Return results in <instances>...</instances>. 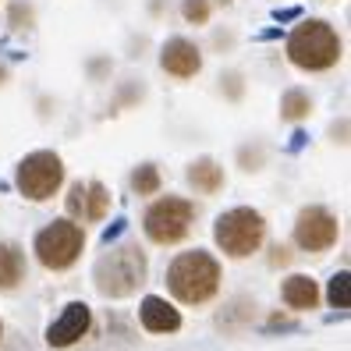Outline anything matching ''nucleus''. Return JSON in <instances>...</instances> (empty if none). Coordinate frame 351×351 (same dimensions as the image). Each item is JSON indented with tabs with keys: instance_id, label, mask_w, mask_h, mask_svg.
<instances>
[{
	"instance_id": "f257e3e1",
	"label": "nucleus",
	"mask_w": 351,
	"mask_h": 351,
	"mask_svg": "<svg viewBox=\"0 0 351 351\" xmlns=\"http://www.w3.org/2000/svg\"><path fill=\"white\" fill-rule=\"evenodd\" d=\"M167 291L184 305H206L220 291V263L206 249H189L167 266Z\"/></svg>"
},
{
	"instance_id": "f03ea898",
	"label": "nucleus",
	"mask_w": 351,
	"mask_h": 351,
	"mask_svg": "<svg viewBox=\"0 0 351 351\" xmlns=\"http://www.w3.org/2000/svg\"><path fill=\"white\" fill-rule=\"evenodd\" d=\"M341 36L323 18H305L287 36V60L302 71H330L341 60Z\"/></svg>"
},
{
	"instance_id": "7ed1b4c3",
	"label": "nucleus",
	"mask_w": 351,
	"mask_h": 351,
	"mask_svg": "<svg viewBox=\"0 0 351 351\" xmlns=\"http://www.w3.org/2000/svg\"><path fill=\"white\" fill-rule=\"evenodd\" d=\"M149 277V266H146V252L138 245H121V249L103 252L93 266V284L99 295L107 298H128L135 295Z\"/></svg>"
},
{
	"instance_id": "20e7f679",
	"label": "nucleus",
	"mask_w": 351,
	"mask_h": 351,
	"mask_svg": "<svg viewBox=\"0 0 351 351\" xmlns=\"http://www.w3.org/2000/svg\"><path fill=\"white\" fill-rule=\"evenodd\" d=\"M213 241L231 259H249L263 249L266 241V220L252 210V206H234L213 220Z\"/></svg>"
},
{
	"instance_id": "39448f33",
	"label": "nucleus",
	"mask_w": 351,
	"mask_h": 351,
	"mask_svg": "<svg viewBox=\"0 0 351 351\" xmlns=\"http://www.w3.org/2000/svg\"><path fill=\"white\" fill-rule=\"evenodd\" d=\"M82 249H86V234H82V227L68 217L50 220L32 241V252L47 270H68V266H75Z\"/></svg>"
},
{
	"instance_id": "423d86ee",
	"label": "nucleus",
	"mask_w": 351,
	"mask_h": 351,
	"mask_svg": "<svg viewBox=\"0 0 351 351\" xmlns=\"http://www.w3.org/2000/svg\"><path fill=\"white\" fill-rule=\"evenodd\" d=\"M195 223V206L181 195H163L156 199L146 217H142V227H146V238L156 245H178L189 238Z\"/></svg>"
},
{
	"instance_id": "0eeeda50",
	"label": "nucleus",
	"mask_w": 351,
	"mask_h": 351,
	"mask_svg": "<svg viewBox=\"0 0 351 351\" xmlns=\"http://www.w3.org/2000/svg\"><path fill=\"white\" fill-rule=\"evenodd\" d=\"M60 184H64V160H60L53 149H36L29 153L14 171V189L22 192L32 202L50 199Z\"/></svg>"
},
{
	"instance_id": "6e6552de",
	"label": "nucleus",
	"mask_w": 351,
	"mask_h": 351,
	"mask_svg": "<svg viewBox=\"0 0 351 351\" xmlns=\"http://www.w3.org/2000/svg\"><path fill=\"white\" fill-rule=\"evenodd\" d=\"M337 234H341V223L326 206H305L295 220V231H291L302 252H326L337 241Z\"/></svg>"
},
{
	"instance_id": "1a4fd4ad",
	"label": "nucleus",
	"mask_w": 351,
	"mask_h": 351,
	"mask_svg": "<svg viewBox=\"0 0 351 351\" xmlns=\"http://www.w3.org/2000/svg\"><path fill=\"white\" fill-rule=\"evenodd\" d=\"M89 323H93L89 305L86 302H71V305H64V313L47 326V344L50 348H71V344H78L82 337L89 334Z\"/></svg>"
},
{
	"instance_id": "9d476101",
	"label": "nucleus",
	"mask_w": 351,
	"mask_h": 351,
	"mask_svg": "<svg viewBox=\"0 0 351 351\" xmlns=\"http://www.w3.org/2000/svg\"><path fill=\"white\" fill-rule=\"evenodd\" d=\"M160 68L167 75H174V78H195L202 71V53H199V47L192 43V39L174 36L160 50Z\"/></svg>"
},
{
	"instance_id": "9b49d317",
	"label": "nucleus",
	"mask_w": 351,
	"mask_h": 351,
	"mask_svg": "<svg viewBox=\"0 0 351 351\" xmlns=\"http://www.w3.org/2000/svg\"><path fill=\"white\" fill-rule=\"evenodd\" d=\"M110 210V192L99 181H78L68 192V213L82 220H103Z\"/></svg>"
},
{
	"instance_id": "f8f14e48",
	"label": "nucleus",
	"mask_w": 351,
	"mask_h": 351,
	"mask_svg": "<svg viewBox=\"0 0 351 351\" xmlns=\"http://www.w3.org/2000/svg\"><path fill=\"white\" fill-rule=\"evenodd\" d=\"M138 319L149 334H178L181 330V313L160 295H149L142 298V308H138Z\"/></svg>"
},
{
	"instance_id": "ddd939ff",
	"label": "nucleus",
	"mask_w": 351,
	"mask_h": 351,
	"mask_svg": "<svg viewBox=\"0 0 351 351\" xmlns=\"http://www.w3.org/2000/svg\"><path fill=\"white\" fill-rule=\"evenodd\" d=\"M184 178H189V184H192L199 195H213V192L223 189V167H220L217 160H210V156L192 160L189 171H184Z\"/></svg>"
},
{
	"instance_id": "4468645a",
	"label": "nucleus",
	"mask_w": 351,
	"mask_h": 351,
	"mask_svg": "<svg viewBox=\"0 0 351 351\" xmlns=\"http://www.w3.org/2000/svg\"><path fill=\"white\" fill-rule=\"evenodd\" d=\"M280 295H284V302L291 305V308H298V313H308V308L319 305V284H316L313 277H305V274H295V277L284 280Z\"/></svg>"
},
{
	"instance_id": "2eb2a0df",
	"label": "nucleus",
	"mask_w": 351,
	"mask_h": 351,
	"mask_svg": "<svg viewBox=\"0 0 351 351\" xmlns=\"http://www.w3.org/2000/svg\"><path fill=\"white\" fill-rule=\"evenodd\" d=\"M25 280V256L18 245L0 241V291H14Z\"/></svg>"
},
{
	"instance_id": "dca6fc26",
	"label": "nucleus",
	"mask_w": 351,
	"mask_h": 351,
	"mask_svg": "<svg viewBox=\"0 0 351 351\" xmlns=\"http://www.w3.org/2000/svg\"><path fill=\"white\" fill-rule=\"evenodd\" d=\"M308 114H313V96H308L305 89H287L280 96V117L284 121L298 125V121H305Z\"/></svg>"
},
{
	"instance_id": "f3484780",
	"label": "nucleus",
	"mask_w": 351,
	"mask_h": 351,
	"mask_svg": "<svg viewBox=\"0 0 351 351\" xmlns=\"http://www.w3.org/2000/svg\"><path fill=\"white\" fill-rule=\"evenodd\" d=\"M326 298H330V305H334V308L348 313V305H351V274H348V270H337L334 277H330Z\"/></svg>"
},
{
	"instance_id": "a211bd4d",
	"label": "nucleus",
	"mask_w": 351,
	"mask_h": 351,
	"mask_svg": "<svg viewBox=\"0 0 351 351\" xmlns=\"http://www.w3.org/2000/svg\"><path fill=\"white\" fill-rule=\"evenodd\" d=\"M132 189L138 195H153L160 189V167L156 163H138V167L132 171Z\"/></svg>"
},
{
	"instance_id": "6ab92c4d",
	"label": "nucleus",
	"mask_w": 351,
	"mask_h": 351,
	"mask_svg": "<svg viewBox=\"0 0 351 351\" xmlns=\"http://www.w3.org/2000/svg\"><path fill=\"white\" fill-rule=\"evenodd\" d=\"M181 18L189 25H206L210 22V0H181Z\"/></svg>"
},
{
	"instance_id": "aec40b11",
	"label": "nucleus",
	"mask_w": 351,
	"mask_h": 351,
	"mask_svg": "<svg viewBox=\"0 0 351 351\" xmlns=\"http://www.w3.org/2000/svg\"><path fill=\"white\" fill-rule=\"evenodd\" d=\"M32 4H25V0H14L11 4V29H29L32 25Z\"/></svg>"
},
{
	"instance_id": "412c9836",
	"label": "nucleus",
	"mask_w": 351,
	"mask_h": 351,
	"mask_svg": "<svg viewBox=\"0 0 351 351\" xmlns=\"http://www.w3.org/2000/svg\"><path fill=\"white\" fill-rule=\"evenodd\" d=\"M266 334H274V330H298V323L295 319H284V316H270V323L263 326Z\"/></svg>"
},
{
	"instance_id": "4be33fe9",
	"label": "nucleus",
	"mask_w": 351,
	"mask_h": 351,
	"mask_svg": "<svg viewBox=\"0 0 351 351\" xmlns=\"http://www.w3.org/2000/svg\"><path fill=\"white\" fill-rule=\"evenodd\" d=\"M220 82L227 86V93H231V99H241V78H238V75H223Z\"/></svg>"
},
{
	"instance_id": "5701e85b",
	"label": "nucleus",
	"mask_w": 351,
	"mask_h": 351,
	"mask_svg": "<svg viewBox=\"0 0 351 351\" xmlns=\"http://www.w3.org/2000/svg\"><path fill=\"white\" fill-rule=\"evenodd\" d=\"M125 227H128L125 220H114V223L107 227V231H103V245H110V241H114V238H117L121 231H125Z\"/></svg>"
},
{
	"instance_id": "b1692460",
	"label": "nucleus",
	"mask_w": 351,
	"mask_h": 351,
	"mask_svg": "<svg viewBox=\"0 0 351 351\" xmlns=\"http://www.w3.org/2000/svg\"><path fill=\"white\" fill-rule=\"evenodd\" d=\"M277 263H287V252H284V249H277V252H274V266H277Z\"/></svg>"
},
{
	"instance_id": "393cba45",
	"label": "nucleus",
	"mask_w": 351,
	"mask_h": 351,
	"mask_svg": "<svg viewBox=\"0 0 351 351\" xmlns=\"http://www.w3.org/2000/svg\"><path fill=\"white\" fill-rule=\"evenodd\" d=\"M4 82H8V68H4V64H0V86H4Z\"/></svg>"
},
{
	"instance_id": "a878e982",
	"label": "nucleus",
	"mask_w": 351,
	"mask_h": 351,
	"mask_svg": "<svg viewBox=\"0 0 351 351\" xmlns=\"http://www.w3.org/2000/svg\"><path fill=\"white\" fill-rule=\"evenodd\" d=\"M217 4H231V0H217Z\"/></svg>"
},
{
	"instance_id": "bb28decb",
	"label": "nucleus",
	"mask_w": 351,
	"mask_h": 351,
	"mask_svg": "<svg viewBox=\"0 0 351 351\" xmlns=\"http://www.w3.org/2000/svg\"><path fill=\"white\" fill-rule=\"evenodd\" d=\"M0 337H4V326H0Z\"/></svg>"
}]
</instances>
